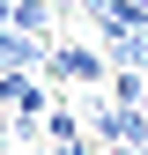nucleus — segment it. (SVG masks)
<instances>
[{"label":"nucleus","instance_id":"obj_3","mask_svg":"<svg viewBox=\"0 0 148 155\" xmlns=\"http://www.w3.org/2000/svg\"><path fill=\"white\" fill-rule=\"evenodd\" d=\"M52 8H89V0H52Z\"/></svg>","mask_w":148,"mask_h":155},{"label":"nucleus","instance_id":"obj_2","mask_svg":"<svg viewBox=\"0 0 148 155\" xmlns=\"http://www.w3.org/2000/svg\"><path fill=\"white\" fill-rule=\"evenodd\" d=\"M45 133H52V140H74V133H82V118H74V111L59 104V111H52V118H45Z\"/></svg>","mask_w":148,"mask_h":155},{"label":"nucleus","instance_id":"obj_4","mask_svg":"<svg viewBox=\"0 0 148 155\" xmlns=\"http://www.w3.org/2000/svg\"><path fill=\"white\" fill-rule=\"evenodd\" d=\"M141 111H148V104H141Z\"/></svg>","mask_w":148,"mask_h":155},{"label":"nucleus","instance_id":"obj_1","mask_svg":"<svg viewBox=\"0 0 148 155\" xmlns=\"http://www.w3.org/2000/svg\"><path fill=\"white\" fill-rule=\"evenodd\" d=\"M45 81H74V89H89V81H104V52H89V45H52L45 52Z\"/></svg>","mask_w":148,"mask_h":155}]
</instances>
